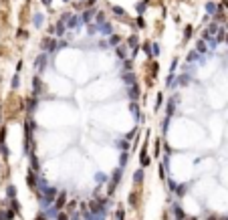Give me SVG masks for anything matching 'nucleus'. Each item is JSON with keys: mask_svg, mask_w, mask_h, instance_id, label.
<instances>
[{"mask_svg": "<svg viewBox=\"0 0 228 220\" xmlns=\"http://www.w3.org/2000/svg\"><path fill=\"white\" fill-rule=\"evenodd\" d=\"M119 180H121V168H119V170H115L113 178L109 180V194H113V190H115V186L119 184Z\"/></svg>", "mask_w": 228, "mask_h": 220, "instance_id": "obj_1", "label": "nucleus"}, {"mask_svg": "<svg viewBox=\"0 0 228 220\" xmlns=\"http://www.w3.org/2000/svg\"><path fill=\"white\" fill-rule=\"evenodd\" d=\"M57 49H59V45H57L53 39H45L42 40V51H45V53H47V51L53 53V51H57Z\"/></svg>", "mask_w": 228, "mask_h": 220, "instance_id": "obj_2", "label": "nucleus"}, {"mask_svg": "<svg viewBox=\"0 0 228 220\" xmlns=\"http://www.w3.org/2000/svg\"><path fill=\"white\" fill-rule=\"evenodd\" d=\"M65 202H67V192H59L57 200H55V208L61 212V210H63V206H65Z\"/></svg>", "mask_w": 228, "mask_h": 220, "instance_id": "obj_3", "label": "nucleus"}, {"mask_svg": "<svg viewBox=\"0 0 228 220\" xmlns=\"http://www.w3.org/2000/svg\"><path fill=\"white\" fill-rule=\"evenodd\" d=\"M137 97H139V87L137 85H129V99L135 101Z\"/></svg>", "mask_w": 228, "mask_h": 220, "instance_id": "obj_4", "label": "nucleus"}, {"mask_svg": "<svg viewBox=\"0 0 228 220\" xmlns=\"http://www.w3.org/2000/svg\"><path fill=\"white\" fill-rule=\"evenodd\" d=\"M93 14H95L93 10H85V12H83V16H79V18H81V22H91V20L95 18Z\"/></svg>", "mask_w": 228, "mask_h": 220, "instance_id": "obj_5", "label": "nucleus"}, {"mask_svg": "<svg viewBox=\"0 0 228 220\" xmlns=\"http://www.w3.org/2000/svg\"><path fill=\"white\" fill-rule=\"evenodd\" d=\"M206 10L210 12V16H216V14L220 12V10H218V6H216V4H212V2H208V4H206Z\"/></svg>", "mask_w": 228, "mask_h": 220, "instance_id": "obj_6", "label": "nucleus"}, {"mask_svg": "<svg viewBox=\"0 0 228 220\" xmlns=\"http://www.w3.org/2000/svg\"><path fill=\"white\" fill-rule=\"evenodd\" d=\"M196 51H198L200 55H204V53H206V51H208V47H206V40H200V42L196 45Z\"/></svg>", "mask_w": 228, "mask_h": 220, "instance_id": "obj_7", "label": "nucleus"}, {"mask_svg": "<svg viewBox=\"0 0 228 220\" xmlns=\"http://www.w3.org/2000/svg\"><path fill=\"white\" fill-rule=\"evenodd\" d=\"M45 61H47V53H42L39 59H36V67H39V69H45Z\"/></svg>", "mask_w": 228, "mask_h": 220, "instance_id": "obj_8", "label": "nucleus"}, {"mask_svg": "<svg viewBox=\"0 0 228 220\" xmlns=\"http://www.w3.org/2000/svg\"><path fill=\"white\" fill-rule=\"evenodd\" d=\"M174 216L178 220H184V210H182L180 206H174Z\"/></svg>", "mask_w": 228, "mask_h": 220, "instance_id": "obj_9", "label": "nucleus"}, {"mask_svg": "<svg viewBox=\"0 0 228 220\" xmlns=\"http://www.w3.org/2000/svg\"><path fill=\"white\" fill-rule=\"evenodd\" d=\"M115 53H117V57H121V59H123V57L127 55V47H123V45H119V47H117V51H115Z\"/></svg>", "mask_w": 228, "mask_h": 220, "instance_id": "obj_10", "label": "nucleus"}, {"mask_svg": "<svg viewBox=\"0 0 228 220\" xmlns=\"http://www.w3.org/2000/svg\"><path fill=\"white\" fill-rule=\"evenodd\" d=\"M113 12H115V16H119V18H123V8H119V6H113Z\"/></svg>", "mask_w": 228, "mask_h": 220, "instance_id": "obj_11", "label": "nucleus"}, {"mask_svg": "<svg viewBox=\"0 0 228 220\" xmlns=\"http://www.w3.org/2000/svg\"><path fill=\"white\" fill-rule=\"evenodd\" d=\"M141 166H148V164H149V158H148V153H145V152H143V153H141Z\"/></svg>", "mask_w": 228, "mask_h": 220, "instance_id": "obj_12", "label": "nucleus"}, {"mask_svg": "<svg viewBox=\"0 0 228 220\" xmlns=\"http://www.w3.org/2000/svg\"><path fill=\"white\" fill-rule=\"evenodd\" d=\"M141 178H143V172H141V170H137V172H135V178H133V180H135V184H139V182H141Z\"/></svg>", "mask_w": 228, "mask_h": 220, "instance_id": "obj_13", "label": "nucleus"}, {"mask_svg": "<svg viewBox=\"0 0 228 220\" xmlns=\"http://www.w3.org/2000/svg\"><path fill=\"white\" fill-rule=\"evenodd\" d=\"M42 24V14H36L34 16V27H40Z\"/></svg>", "mask_w": 228, "mask_h": 220, "instance_id": "obj_14", "label": "nucleus"}, {"mask_svg": "<svg viewBox=\"0 0 228 220\" xmlns=\"http://www.w3.org/2000/svg\"><path fill=\"white\" fill-rule=\"evenodd\" d=\"M131 113H133V117H139V109H137L135 103H131Z\"/></svg>", "mask_w": 228, "mask_h": 220, "instance_id": "obj_15", "label": "nucleus"}, {"mask_svg": "<svg viewBox=\"0 0 228 220\" xmlns=\"http://www.w3.org/2000/svg\"><path fill=\"white\" fill-rule=\"evenodd\" d=\"M119 36H117V34H115V36H111V39H109V42H111V45H113V47H115V45H119Z\"/></svg>", "mask_w": 228, "mask_h": 220, "instance_id": "obj_16", "label": "nucleus"}, {"mask_svg": "<svg viewBox=\"0 0 228 220\" xmlns=\"http://www.w3.org/2000/svg\"><path fill=\"white\" fill-rule=\"evenodd\" d=\"M95 180H97V182L101 184V182H105V180H107V176H105V174H97V178H95Z\"/></svg>", "mask_w": 228, "mask_h": 220, "instance_id": "obj_17", "label": "nucleus"}, {"mask_svg": "<svg viewBox=\"0 0 228 220\" xmlns=\"http://www.w3.org/2000/svg\"><path fill=\"white\" fill-rule=\"evenodd\" d=\"M57 220H69V216H67L65 212H63V210H61V212H59V216H57Z\"/></svg>", "mask_w": 228, "mask_h": 220, "instance_id": "obj_18", "label": "nucleus"}, {"mask_svg": "<svg viewBox=\"0 0 228 220\" xmlns=\"http://www.w3.org/2000/svg\"><path fill=\"white\" fill-rule=\"evenodd\" d=\"M143 8H145V2H143V0H141L139 4H137V12H143Z\"/></svg>", "mask_w": 228, "mask_h": 220, "instance_id": "obj_19", "label": "nucleus"}, {"mask_svg": "<svg viewBox=\"0 0 228 220\" xmlns=\"http://www.w3.org/2000/svg\"><path fill=\"white\" fill-rule=\"evenodd\" d=\"M151 55H160V47H158V45H151Z\"/></svg>", "mask_w": 228, "mask_h": 220, "instance_id": "obj_20", "label": "nucleus"}, {"mask_svg": "<svg viewBox=\"0 0 228 220\" xmlns=\"http://www.w3.org/2000/svg\"><path fill=\"white\" fill-rule=\"evenodd\" d=\"M161 101H164V97H161V95H160V97H158V101H155V109H160V105H161Z\"/></svg>", "mask_w": 228, "mask_h": 220, "instance_id": "obj_21", "label": "nucleus"}, {"mask_svg": "<svg viewBox=\"0 0 228 220\" xmlns=\"http://www.w3.org/2000/svg\"><path fill=\"white\" fill-rule=\"evenodd\" d=\"M8 198H14V188L8 186Z\"/></svg>", "mask_w": 228, "mask_h": 220, "instance_id": "obj_22", "label": "nucleus"}, {"mask_svg": "<svg viewBox=\"0 0 228 220\" xmlns=\"http://www.w3.org/2000/svg\"><path fill=\"white\" fill-rule=\"evenodd\" d=\"M119 147L121 149H127V141H119Z\"/></svg>", "mask_w": 228, "mask_h": 220, "instance_id": "obj_23", "label": "nucleus"}, {"mask_svg": "<svg viewBox=\"0 0 228 220\" xmlns=\"http://www.w3.org/2000/svg\"><path fill=\"white\" fill-rule=\"evenodd\" d=\"M117 220H123V210H117Z\"/></svg>", "mask_w": 228, "mask_h": 220, "instance_id": "obj_24", "label": "nucleus"}, {"mask_svg": "<svg viewBox=\"0 0 228 220\" xmlns=\"http://www.w3.org/2000/svg\"><path fill=\"white\" fill-rule=\"evenodd\" d=\"M36 220H48V218H47V216H45V212H42V214H40V216H36Z\"/></svg>", "mask_w": 228, "mask_h": 220, "instance_id": "obj_25", "label": "nucleus"}, {"mask_svg": "<svg viewBox=\"0 0 228 220\" xmlns=\"http://www.w3.org/2000/svg\"><path fill=\"white\" fill-rule=\"evenodd\" d=\"M42 4H51V0H42Z\"/></svg>", "mask_w": 228, "mask_h": 220, "instance_id": "obj_26", "label": "nucleus"}, {"mask_svg": "<svg viewBox=\"0 0 228 220\" xmlns=\"http://www.w3.org/2000/svg\"><path fill=\"white\" fill-rule=\"evenodd\" d=\"M224 6H226V8H228V2H224Z\"/></svg>", "mask_w": 228, "mask_h": 220, "instance_id": "obj_27", "label": "nucleus"}, {"mask_svg": "<svg viewBox=\"0 0 228 220\" xmlns=\"http://www.w3.org/2000/svg\"><path fill=\"white\" fill-rule=\"evenodd\" d=\"M63 2H69V0H63Z\"/></svg>", "mask_w": 228, "mask_h": 220, "instance_id": "obj_28", "label": "nucleus"}, {"mask_svg": "<svg viewBox=\"0 0 228 220\" xmlns=\"http://www.w3.org/2000/svg\"><path fill=\"white\" fill-rule=\"evenodd\" d=\"M226 40H228V34H226Z\"/></svg>", "mask_w": 228, "mask_h": 220, "instance_id": "obj_29", "label": "nucleus"}, {"mask_svg": "<svg viewBox=\"0 0 228 220\" xmlns=\"http://www.w3.org/2000/svg\"><path fill=\"white\" fill-rule=\"evenodd\" d=\"M226 220H228V218H226Z\"/></svg>", "mask_w": 228, "mask_h": 220, "instance_id": "obj_30", "label": "nucleus"}]
</instances>
